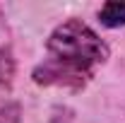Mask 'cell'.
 <instances>
[{
    "mask_svg": "<svg viewBox=\"0 0 125 123\" xmlns=\"http://www.w3.org/2000/svg\"><path fill=\"white\" fill-rule=\"evenodd\" d=\"M99 17H101V22L106 27H120V24H125V2H106L101 7Z\"/></svg>",
    "mask_w": 125,
    "mask_h": 123,
    "instance_id": "obj_2",
    "label": "cell"
},
{
    "mask_svg": "<svg viewBox=\"0 0 125 123\" xmlns=\"http://www.w3.org/2000/svg\"><path fill=\"white\" fill-rule=\"evenodd\" d=\"M46 48L48 58L34 70V80L39 85L79 89L92 77L94 68L108 58L106 44L79 19L60 24L51 34Z\"/></svg>",
    "mask_w": 125,
    "mask_h": 123,
    "instance_id": "obj_1",
    "label": "cell"
}]
</instances>
